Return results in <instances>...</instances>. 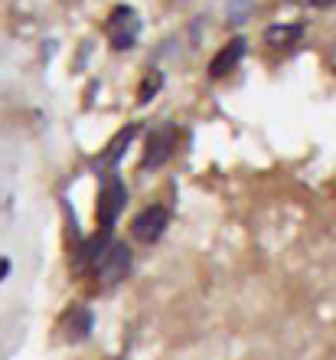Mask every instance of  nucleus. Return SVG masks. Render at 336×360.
<instances>
[{
    "label": "nucleus",
    "mask_w": 336,
    "mask_h": 360,
    "mask_svg": "<svg viewBox=\"0 0 336 360\" xmlns=\"http://www.w3.org/2000/svg\"><path fill=\"white\" fill-rule=\"evenodd\" d=\"M242 56H245V39H232L229 46H222L213 56V63H209V76H213V79L229 76V72L242 63Z\"/></svg>",
    "instance_id": "obj_6"
},
{
    "label": "nucleus",
    "mask_w": 336,
    "mask_h": 360,
    "mask_svg": "<svg viewBox=\"0 0 336 360\" xmlns=\"http://www.w3.org/2000/svg\"><path fill=\"white\" fill-rule=\"evenodd\" d=\"M7 275H10V262H7V259H0V282H4Z\"/></svg>",
    "instance_id": "obj_11"
},
{
    "label": "nucleus",
    "mask_w": 336,
    "mask_h": 360,
    "mask_svg": "<svg viewBox=\"0 0 336 360\" xmlns=\"http://www.w3.org/2000/svg\"><path fill=\"white\" fill-rule=\"evenodd\" d=\"M310 4H314V7H333L336 0H310Z\"/></svg>",
    "instance_id": "obj_12"
},
{
    "label": "nucleus",
    "mask_w": 336,
    "mask_h": 360,
    "mask_svg": "<svg viewBox=\"0 0 336 360\" xmlns=\"http://www.w3.org/2000/svg\"><path fill=\"white\" fill-rule=\"evenodd\" d=\"M264 39H268L271 46H290V43L300 39V27H271L264 33Z\"/></svg>",
    "instance_id": "obj_8"
},
{
    "label": "nucleus",
    "mask_w": 336,
    "mask_h": 360,
    "mask_svg": "<svg viewBox=\"0 0 336 360\" xmlns=\"http://www.w3.org/2000/svg\"><path fill=\"white\" fill-rule=\"evenodd\" d=\"M62 331H66V341H85L92 331V311L85 304H72L62 318Z\"/></svg>",
    "instance_id": "obj_7"
},
{
    "label": "nucleus",
    "mask_w": 336,
    "mask_h": 360,
    "mask_svg": "<svg viewBox=\"0 0 336 360\" xmlns=\"http://www.w3.org/2000/svg\"><path fill=\"white\" fill-rule=\"evenodd\" d=\"M248 4H252V0H229V20L242 23L245 13H248Z\"/></svg>",
    "instance_id": "obj_10"
},
{
    "label": "nucleus",
    "mask_w": 336,
    "mask_h": 360,
    "mask_svg": "<svg viewBox=\"0 0 336 360\" xmlns=\"http://www.w3.org/2000/svg\"><path fill=\"white\" fill-rule=\"evenodd\" d=\"M128 272H131V249L124 246V243L108 246L102 256H98V262H95V275H98V282L102 285L121 282Z\"/></svg>",
    "instance_id": "obj_2"
},
{
    "label": "nucleus",
    "mask_w": 336,
    "mask_h": 360,
    "mask_svg": "<svg viewBox=\"0 0 336 360\" xmlns=\"http://www.w3.org/2000/svg\"><path fill=\"white\" fill-rule=\"evenodd\" d=\"M124 203H128V190H124V184L118 177H112L108 184H105L102 193H98V207H95V217H98V223H102L105 233L114 226V219L121 217Z\"/></svg>",
    "instance_id": "obj_3"
},
{
    "label": "nucleus",
    "mask_w": 336,
    "mask_h": 360,
    "mask_svg": "<svg viewBox=\"0 0 336 360\" xmlns=\"http://www.w3.org/2000/svg\"><path fill=\"white\" fill-rule=\"evenodd\" d=\"M170 226V213L163 207H147L144 213H137L131 223V233L134 239H140V243H157L160 236H163V229Z\"/></svg>",
    "instance_id": "obj_5"
},
{
    "label": "nucleus",
    "mask_w": 336,
    "mask_h": 360,
    "mask_svg": "<svg viewBox=\"0 0 336 360\" xmlns=\"http://www.w3.org/2000/svg\"><path fill=\"white\" fill-rule=\"evenodd\" d=\"M173 148H177V128L163 124V128H157V131H150L147 151H144L140 167H144V171H157V167H163V164L173 158Z\"/></svg>",
    "instance_id": "obj_4"
},
{
    "label": "nucleus",
    "mask_w": 336,
    "mask_h": 360,
    "mask_svg": "<svg viewBox=\"0 0 336 360\" xmlns=\"http://www.w3.org/2000/svg\"><path fill=\"white\" fill-rule=\"evenodd\" d=\"M160 82H163V79H160V72H154V79H150V76L144 79V89H140V105L154 98V92L160 89Z\"/></svg>",
    "instance_id": "obj_9"
},
{
    "label": "nucleus",
    "mask_w": 336,
    "mask_h": 360,
    "mask_svg": "<svg viewBox=\"0 0 336 360\" xmlns=\"http://www.w3.org/2000/svg\"><path fill=\"white\" fill-rule=\"evenodd\" d=\"M108 37L114 49H131L140 37V17L134 7H114L108 17Z\"/></svg>",
    "instance_id": "obj_1"
}]
</instances>
